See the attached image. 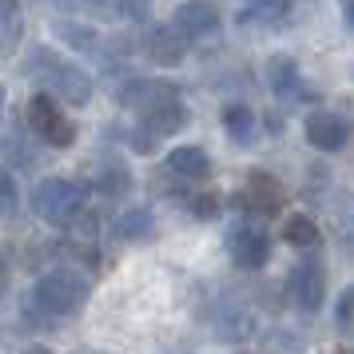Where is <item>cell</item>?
Wrapping results in <instances>:
<instances>
[{
    "mask_svg": "<svg viewBox=\"0 0 354 354\" xmlns=\"http://www.w3.org/2000/svg\"><path fill=\"white\" fill-rule=\"evenodd\" d=\"M24 76L32 84H40L48 96H56L60 104H72V108H80V104H88L92 100V76L84 72L76 60H68V56H60V52L52 48H28V56H24Z\"/></svg>",
    "mask_w": 354,
    "mask_h": 354,
    "instance_id": "7a4b0ae2",
    "label": "cell"
},
{
    "mask_svg": "<svg viewBox=\"0 0 354 354\" xmlns=\"http://www.w3.org/2000/svg\"><path fill=\"white\" fill-rule=\"evenodd\" d=\"M346 20H351V28H354V0L346 4Z\"/></svg>",
    "mask_w": 354,
    "mask_h": 354,
    "instance_id": "cb8c5ba5",
    "label": "cell"
},
{
    "mask_svg": "<svg viewBox=\"0 0 354 354\" xmlns=\"http://www.w3.org/2000/svg\"><path fill=\"white\" fill-rule=\"evenodd\" d=\"M171 28L183 40H199V36H207L219 28V8L211 0H183L176 8V17H171Z\"/></svg>",
    "mask_w": 354,
    "mask_h": 354,
    "instance_id": "ba28073f",
    "label": "cell"
},
{
    "mask_svg": "<svg viewBox=\"0 0 354 354\" xmlns=\"http://www.w3.org/2000/svg\"><path fill=\"white\" fill-rule=\"evenodd\" d=\"M4 283H8V271H4V263H0V290H4Z\"/></svg>",
    "mask_w": 354,
    "mask_h": 354,
    "instance_id": "d4e9b609",
    "label": "cell"
},
{
    "mask_svg": "<svg viewBox=\"0 0 354 354\" xmlns=\"http://www.w3.org/2000/svg\"><path fill=\"white\" fill-rule=\"evenodd\" d=\"M223 128L235 144H251V136H255V112L243 108V104H231V108H223Z\"/></svg>",
    "mask_w": 354,
    "mask_h": 354,
    "instance_id": "e0dca14e",
    "label": "cell"
},
{
    "mask_svg": "<svg viewBox=\"0 0 354 354\" xmlns=\"http://www.w3.org/2000/svg\"><path fill=\"white\" fill-rule=\"evenodd\" d=\"M335 322L346 335H354V287L342 290V299H338V306H335Z\"/></svg>",
    "mask_w": 354,
    "mask_h": 354,
    "instance_id": "44dd1931",
    "label": "cell"
},
{
    "mask_svg": "<svg viewBox=\"0 0 354 354\" xmlns=\"http://www.w3.org/2000/svg\"><path fill=\"white\" fill-rule=\"evenodd\" d=\"M32 211L48 227L72 231L88 215V192L76 179H44V183H36V192H32Z\"/></svg>",
    "mask_w": 354,
    "mask_h": 354,
    "instance_id": "277c9868",
    "label": "cell"
},
{
    "mask_svg": "<svg viewBox=\"0 0 354 354\" xmlns=\"http://www.w3.org/2000/svg\"><path fill=\"white\" fill-rule=\"evenodd\" d=\"M17 203H20V192H17V179L8 167H0V219L17 215Z\"/></svg>",
    "mask_w": 354,
    "mask_h": 354,
    "instance_id": "ffe728a7",
    "label": "cell"
},
{
    "mask_svg": "<svg viewBox=\"0 0 354 354\" xmlns=\"http://www.w3.org/2000/svg\"><path fill=\"white\" fill-rule=\"evenodd\" d=\"M24 124L32 131L40 144L48 147H72L76 144V124H72V115L60 108V100L48 96V92H40L24 104Z\"/></svg>",
    "mask_w": 354,
    "mask_h": 354,
    "instance_id": "5b68a950",
    "label": "cell"
},
{
    "mask_svg": "<svg viewBox=\"0 0 354 354\" xmlns=\"http://www.w3.org/2000/svg\"><path fill=\"white\" fill-rule=\"evenodd\" d=\"M88 295H92L88 274L72 271V267H52L36 279L32 295H28V310L36 319H72L84 310Z\"/></svg>",
    "mask_w": 354,
    "mask_h": 354,
    "instance_id": "3957f363",
    "label": "cell"
},
{
    "mask_svg": "<svg viewBox=\"0 0 354 354\" xmlns=\"http://www.w3.org/2000/svg\"><path fill=\"white\" fill-rule=\"evenodd\" d=\"M227 255L235 259L239 267L255 271V267H263L271 259V235L259 223L239 219V223H231V231H227Z\"/></svg>",
    "mask_w": 354,
    "mask_h": 354,
    "instance_id": "8992f818",
    "label": "cell"
},
{
    "mask_svg": "<svg viewBox=\"0 0 354 354\" xmlns=\"http://www.w3.org/2000/svg\"><path fill=\"white\" fill-rule=\"evenodd\" d=\"M267 84H271V92L283 104H303V100H310V92H306V84H303V72H299V64L290 56L267 60Z\"/></svg>",
    "mask_w": 354,
    "mask_h": 354,
    "instance_id": "9c48e42d",
    "label": "cell"
},
{
    "mask_svg": "<svg viewBox=\"0 0 354 354\" xmlns=\"http://www.w3.org/2000/svg\"><path fill=\"white\" fill-rule=\"evenodd\" d=\"M243 207L259 211V215H274V211L283 207V187H279V179L267 176V171H255V176L247 179Z\"/></svg>",
    "mask_w": 354,
    "mask_h": 354,
    "instance_id": "8fae6325",
    "label": "cell"
},
{
    "mask_svg": "<svg viewBox=\"0 0 354 354\" xmlns=\"http://www.w3.org/2000/svg\"><path fill=\"white\" fill-rule=\"evenodd\" d=\"M0 112H4V84H0Z\"/></svg>",
    "mask_w": 354,
    "mask_h": 354,
    "instance_id": "484cf974",
    "label": "cell"
},
{
    "mask_svg": "<svg viewBox=\"0 0 354 354\" xmlns=\"http://www.w3.org/2000/svg\"><path fill=\"white\" fill-rule=\"evenodd\" d=\"M306 140H310V147H319V151H338V147L346 144V120L335 112H326V108H319V112L306 115Z\"/></svg>",
    "mask_w": 354,
    "mask_h": 354,
    "instance_id": "30bf717a",
    "label": "cell"
},
{
    "mask_svg": "<svg viewBox=\"0 0 354 354\" xmlns=\"http://www.w3.org/2000/svg\"><path fill=\"white\" fill-rule=\"evenodd\" d=\"M346 247L354 251V211H351V223H346Z\"/></svg>",
    "mask_w": 354,
    "mask_h": 354,
    "instance_id": "603a6c76",
    "label": "cell"
},
{
    "mask_svg": "<svg viewBox=\"0 0 354 354\" xmlns=\"http://www.w3.org/2000/svg\"><path fill=\"white\" fill-rule=\"evenodd\" d=\"M287 12H290V0H243L239 24H263V28H271V24H283Z\"/></svg>",
    "mask_w": 354,
    "mask_h": 354,
    "instance_id": "5bb4252c",
    "label": "cell"
},
{
    "mask_svg": "<svg viewBox=\"0 0 354 354\" xmlns=\"http://www.w3.org/2000/svg\"><path fill=\"white\" fill-rule=\"evenodd\" d=\"M120 104L128 112H136V120H140V144H136L140 151H147L156 136H171V131H179L187 124V108H183L179 92L163 80L124 84L120 88Z\"/></svg>",
    "mask_w": 354,
    "mask_h": 354,
    "instance_id": "6da1fadb",
    "label": "cell"
},
{
    "mask_svg": "<svg viewBox=\"0 0 354 354\" xmlns=\"http://www.w3.org/2000/svg\"><path fill=\"white\" fill-rule=\"evenodd\" d=\"M287 295L299 310H319L322 295H326V279H322L319 263H295L287 274Z\"/></svg>",
    "mask_w": 354,
    "mask_h": 354,
    "instance_id": "52a82bcc",
    "label": "cell"
},
{
    "mask_svg": "<svg viewBox=\"0 0 354 354\" xmlns=\"http://www.w3.org/2000/svg\"><path fill=\"white\" fill-rule=\"evenodd\" d=\"M20 40V0H0V56Z\"/></svg>",
    "mask_w": 354,
    "mask_h": 354,
    "instance_id": "ac0fdd59",
    "label": "cell"
},
{
    "mask_svg": "<svg viewBox=\"0 0 354 354\" xmlns=\"http://www.w3.org/2000/svg\"><path fill=\"white\" fill-rule=\"evenodd\" d=\"M56 36L60 40H68L72 48L88 52V56H96V64H112V52H108V44L100 40V32H92V28H84V24H56Z\"/></svg>",
    "mask_w": 354,
    "mask_h": 354,
    "instance_id": "7c38bea8",
    "label": "cell"
},
{
    "mask_svg": "<svg viewBox=\"0 0 354 354\" xmlns=\"http://www.w3.org/2000/svg\"><path fill=\"white\" fill-rule=\"evenodd\" d=\"M192 211L195 215H199V219H215V215H219V195H195L192 199Z\"/></svg>",
    "mask_w": 354,
    "mask_h": 354,
    "instance_id": "7402d4cb",
    "label": "cell"
},
{
    "mask_svg": "<svg viewBox=\"0 0 354 354\" xmlns=\"http://www.w3.org/2000/svg\"><path fill=\"white\" fill-rule=\"evenodd\" d=\"M156 231V219H151V211L136 207V211H124L120 219H115V239L124 243H136V239H147Z\"/></svg>",
    "mask_w": 354,
    "mask_h": 354,
    "instance_id": "2e32d148",
    "label": "cell"
},
{
    "mask_svg": "<svg viewBox=\"0 0 354 354\" xmlns=\"http://www.w3.org/2000/svg\"><path fill=\"white\" fill-rule=\"evenodd\" d=\"M283 239L290 247H315L319 243V227H315V219H306V215H290L287 223H283Z\"/></svg>",
    "mask_w": 354,
    "mask_h": 354,
    "instance_id": "d6986e66",
    "label": "cell"
},
{
    "mask_svg": "<svg viewBox=\"0 0 354 354\" xmlns=\"http://www.w3.org/2000/svg\"><path fill=\"white\" fill-rule=\"evenodd\" d=\"M167 171L179 179H207L211 176V156L203 147H176L167 156Z\"/></svg>",
    "mask_w": 354,
    "mask_h": 354,
    "instance_id": "4fadbf2b",
    "label": "cell"
},
{
    "mask_svg": "<svg viewBox=\"0 0 354 354\" xmlns=\"http://www.w3.org/2000/svg\"><path fill=\"white\" fill-rule=\"evenodd\" d=\"M183 52H187V40H183L176 28H156V32L147 36V56H151L156 64H179Z\"/></svg>",
    "mask_w": 354,
    "mask_h": 354,
    "instance_id": "9a60e30c",
    "label": "cell"
}]
</instances>
